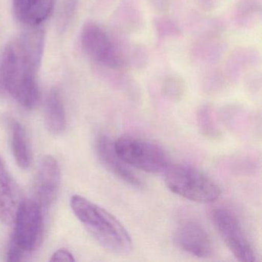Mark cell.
<instances>
[{
  "label": "cell",
  "instance_id": "cell-1",
  "mask_svg": "<svg viewBox=\"0 0 262 262\" xmlns=\"http://www.w3.org/2000/svg\"><path fill=\"white\" fill-rule=\"evenodd\" d=\"M38 65L19 41L9 44L0 58V95L8 93L18 103L32 108L39 101Z\"/></svg>",
  "mask_w": 262,
  "mask_h": 262
},
{
  "label": "cell",
  "instance_id": "cell-2",
  "mask_svg": "<svg viewBox=\"0 0 262 262\" xmlns=\"http://www.w3.org/2000/svg\"><path fill=\"white\" fill-rule=\"evenodd\" d=\"M70 206L75 215L105 249L118 255L132 252L131 236L113 214L77 194L70 199Z\"/></svg>",
  "mask_w": 262,
  "mask_h": 262
},
{
  "label": "cell",
  "instance_id": "cell-3",
  "mask_svg": "<svg viewBox=\"0 0 262 262\" xmlns=\"http://www.w3.org/2000/svg\"><path fill=\"white\" fill-rule=\"evenodd\" d=\"M165 181L171 192L192 202L211 203L221 194L220 188L215 182L199 170L186 165L167 170Z\"/></svg>",
  "mask_w": 262,
  "mask_h": 262
},
{
  "label": "cell",
  "instance_id": "cell-4",
  "mask_svg": "<svg viewBox=\"0 0 262 262\" xmlns=\"http://www.w3.org/2000/svg\"><path fill=\"white\" fill-rule=\"evenodd\" d=\"M116 152L128 165L148 173L168 169L169 159L163 148L139 138L124 136L114 142Z\"/></svg>",
  "mask_w": 262,
  "mask_h": 262
},
{
  "label": "cell",
  "instance_id": "cell-5",
  "mask_svg": "<svg viewBox=\"0 0 262 262\" xmlns=\"http://www.w3.org/2000/svg\"><path fill=\"white\" fill-rule=\"evenodd\" d=\"M12 241L26 253L39 248L43 236L42 208L36 201L20 202L16 216Z\"/></svg>",
  "mask_w": 262,
  "mask_h": 262
},
{
  "label": "cell",
  "instance_id": "cell-6",
  "mask_svg": "<svg viewBox=\"0 0 262 262\" xmlns=\"http://www.w3.org/2000/svg\"><path fill=\"white\" fill-rule=\"evenodd\" d=\"M211 219L217 232L233 255L242 262L255 260L254 250L236 216L229 210L215 208Z\"/></svg>",
  "mask_w": 262,
  "mask_h": 262
},
{
  "label": "cell",
  "instance_id": "cell-7",
  "mask_svg": "<svg viewBox=\"0 0 262 262\" xmlns=\"http://www.w3.org/2000/svg\"><path fill=\"white\" fill-rule=\"evenodd\" d=\"M81 42L86 54L102 67L122 69V60L112 38L94 23H87L82 30Z\"/></svg>",
  "mask_w": 262,
  "mask_h": 262
},
{
  "label": "cell",
  "instance_id": "cell-8",
  "mask_svg": "<svg viewBox=\"0 0 262 262\" xmlns=\"http://www.w3.org/2000/svg\"><path fill=\"white\" fill-rule=\"evenodd\" d=\"M174 238L178 248L196 257H208L212 253L209 234L196 221L185 220L179 224Z\"/></svg>",
  "mask_w": 262,
  "mask_h": 262
},
{
  "label": "cell",
  "instance_id": "cell-9",
  "mask_svg": "<svg viewBox=\"0 0 262 262\" xmlns=\"http://www.w3.org/2000/svg\"><path fill=\"white\" fill-rule=\"evenodd\" d=\"M61 183V171L57 160L52 156L41 159L36 185V202L42 209L48 208L56 201Z\"/></svg>",
  "mask_w": 262,
  "mask_h": 262
},
{
  "label": "cell",
  "instance_id": "cell-10",
  "mask_svg": "<svg viewBox=\"0 0 262 262\" xmlns=\"http://www.w3.org/2000/svg\"><path fill=\"white\" fill-rule=\"evenodd\" d=\"M99 160L107 170L128 185L141 188L142 180L131 171L127 164L120 159L114 148V142L107 136H101L96 143Z\"/></svg>",
  "mask_w": 262,
  "mask_h": 262
},
{
  "label": "cell",
  "instance_id": "cell-11",
  "mask_svg": "<svg viewBox=\"0 0 262 262\" xmlns=\"http://www.w3.org/2000/svg\"><path fill=\"white\" fill-rule=\"evenodd\" d=\"M19 203L17 185L0 158V222L6 225L13 224Z\"/></svg>",
  "mask_w": 262,
  "mask_h": 262
},
{
  "label": "cell",
  "instance_id": "cell-12",
  "mask_svg": "<svg viewBox=\"0 0 262 262\" xmlns=\"http://www.w3.org/2000/svg\"><path fill=\"white\" fill-rule=\"evenodd\" d=\"M221 35L202 33L191 47V56L194 61L201 63H214L219 61L226 50V43Z\"/></svg>",
  "mask_w": 262,
  "mask_h": 262
},
{
  "label": "cell",
  "instance_id": "cell-13",
  "mask_svg": "<svg viewBox=\"0 0 262 262\" xmlns=\"http://www.w3.org/2000/svg\"><path fill=\"white\" fill-rule=\"evenodd\" d=\"M45 123L52 134L59 135L65 131L67 117L59 90L53 89L49 93L45 107Z\"/></svg>",
  "mask_w": 262,
  "mask_h": 262
},
{
  "label": "cell",
  "instance_id": "cell-14",
  "mask_svg": "<svg viewBox=\"0 0 262 262\" xmlns=\"http://www.w3.org/2000/svg\"><path fill=\"white\" fill-rule=\"evenodd\" d=\"M116 15L120 33H135L143 28V16L134 0H122Z\"/></svg>",
  "mask_w": 262,
  "mask_h": 262
},
{
  "label": "cell",
  "instance_id": "cell-15",
  "mask_svg": "<svg viewBox=\"0 0 262 262\" xmlns=\"http://www.w3.org/2000/svg\"><path fill=\"white\" fill-rule=\"evenodd\" d=\"M260 61L258 52L252 48H238L233 51L225 66V74L230 82L239 77L242 72L257 65Z\"/></svg>",
  "mask_w": 262,
  "mask_h": 262
},
{
  "label": "cell",
  "instance_id": "cell-16",
  "mask_svg": "<svg viewBox=\"0 0 262 262\" xmlns=\"http://www.w3.org/2000/svg\"><path fill=\"white\" fill-rule=\"evenodd\" d=\"M261 16L260 0H238L234 6V20L240 28H253L260 23Z\"/></svg>",
  "mask_w": 262,
  "mask_h": 262
},
{
  "label": "cell",
  "instance_id": "cell-17",
  "mask_svg": "<svg viewBox=\"0 0 262 262\" xmlns=\"http://www.w3.org/2000/svg\"><path fill=\"white\" fill-rule=\"evenodd\" d=\"M12 128V145L15 159L20 168L27 169L31 164V156L27 133L19 122H13Z\"/></svg>",
  "mask_w": 262,
  "mask_h": 262
},
{
  "label": "cell",
  "instance_id": "cell-18",
  "mask_svg": "<svg viewBox=\"0 0 262 262\" xmlns=\"http://www.w3.org/2000/svg\"><path fill=\"white\" fill-rule=\"evenodd\" d=\"M53 0H27L23 23L31 27H38L50 16Z\"/></svg>",
  "mask_w": 262,
  "mask_h": 262
},
{
  "label": "cell",
  "instance_id": "cell-19",
  "mask_svg": "<svg viewBox=\"0 0 262 262\" xmlns=\"http://www.w3.org/2000/svg\"><path fill=\"white\" fill-rule=\"evenodd\" d=\"M197 124L199 132L202 136L210 139H219L222 133L217 125L212 107L203 105L197 112Z\"/></svg>",
  "mask_w": 262,
  "mask_h": 262
},
{
  "label": "cell",
  "instance_id": "cell-20",
  "mask_svg": "<svg viewBox=\"0 0 262 262\" xmlns=\"http://www.w3.org/2000/svg\"><path fill=\"white\" fill-rule=\"evenodd\" d=\"M186 90L185 79L179 75H168L162 80L161 93L164 97L173 102L182 100Z\"/></svg>",
  "mask_w": 262,
  "mask_h": 262
},
{
  "label": "cell",
  "instance_id": "cell-21",
  "mask_svg": "<svg viewBox=\"0 0 262 262\" xmlns=\"http://www.w3.org/2000/svg\"><path fill=\"white\" fill-rule=\"evenodd\" d=\"M155 31L160 39L178 38L182 36V30L176 21L166 16H157L153 20Z\"/></svg>",
  "mask_w": 262,
  "mask_h": 262
},
{
  "label": "cell",
  "instance_id": "cell-22",
  "mask_svg": "<svg viewBox=\"0 0 262 262\" xmlns=\"http://www.w3.org/2000/svg\"><path fill=\"white\" fill-rule=\"evenodd\" d=\"M230 82L225 71L217 69L208 70L202 77V85L206 93H216Z\"/></svg>",
  "mask_w": 262,
  "mask_h": 262
},
{
  "label": "cell",
  "instance_id": "cell-23",
  "mask_svg": "<svg viewBox=\"0 0 262 262\" xmlns=\"http://www.w3.org/2000/svg\"><path fill=\"white\" fill-rule=\"evenodd\" d=\"M26 254L27 253L24 250L21 249L14 242L11 240L8 252H7V260L8 261H20L24 259Z\"/></svg>",
  "mask_w": 262,
  "mask_h": 262
},
{
  "label": "cell",
  "instance_id": "cell-24",
  "mask_svg": "<svg viewBox=\"0 0 262 262\" xmlns=\"http://www.w3.org/2000/svg\"><path fill=\"white\" fill-rule=\"evenodd\" d=\"M50 261L73 262L75 261V258L70 251L66 249H59L55 251L50 258Z\"/></svg>",
  "mask_w": 262,
  "mask_h": 262
},
{
  "label": "cell",
  "instance_id": "cell-25",
  "mask_svg": "<svg viewBox=\"0 0 262 262\" xmlns=\"http://www.w3.org/2000/svg\"><path fill=\"white\" fill-rule=\"evenodd\" d=\"M198 6L205 12L214 11L219 8L222 0H195Z\"/></svg>",
  "mask_w": 262,
  "mask_h": 262
},
{
  "label": "cell",
  "instance_id": "cell-26",
  "mask_svg": "<svg viewBox=\"0 0 262 262\" xmlns=\"http://www.w3.org/2000/svg\"><path fill=\"white\" fill-rule=\"evenodd\" d=\"M171 0H149L153 9L159 13H168L171 7Z\"/></svg>",
  "mask_w": 262,
  "mask_h": 262
},
{
  "label": "cell",
  "instance_id": "cell-27",
  "mask_svg": "<svg viewBox=\"0 0 262 262\" xmlns=\"http://www.w3.org/2000/svg\"><path fill=\"white\" fill-rule=\"evenodd\" d=\"M13 2L15 15L19 20L23 22L27 0H13Z\"/></svg>",
  "mask_w": 262,
  "mask_h": 262
}]
</instances>
